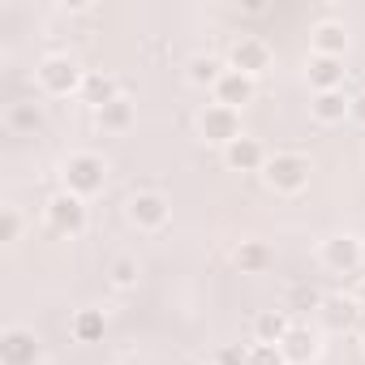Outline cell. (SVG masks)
Returning a JSON list of instances; mask_svg holds the SVG:
<instances>
[{
  "label": "cell",
  "mask_w": 365,
  "mask_h": 365,
  "mask_svg": "<svg viewBox=\"0 0 365 365\" xmlns=\"http://www.w3.org/2000/svg\"><path fill=\"white\" fill-rule=\"evenodd\" d=\"M108 185V159L95 155V150H73L65 163H61V190L78 194V198H95L103 194Z\"/></svg>",
  "instance_id": "cell-1"
},
{
  "label": "cell",
  "mask_w": 365,
  "mask_h": 365,
  "mask_svg": "<svg viewBox=\"0 0 365 365\" xmlns=\"http://www.w3.org/2000/svg\"><path fill=\"white\" fill-rule=\"evenodd\" d=\"M86 73H91V69H82L69 52H52V56H43V61L35 65V82H39V91H43V95H52V99L82 95Z\"/></svg>",
  "instance_id": "cell-2"
},
{
  "label": "cell",
  "mask_w": 365,
  "mask_h": 365,
  "mask_svg": "<svg viewBox=\"0 0 365 365\" xmlns=\"http://www.w3.org/2000/svg\"><path fill=\"white\" fill-rule=\"evenodd\" d=\"M309 172H314L309 155H301V150H275V155L267 159V168H262V185H267L271 194L292 198V194H301V190L309 185Z\"/></svg>",
  "instance_id": "cell-3"
},
{
  "label": "cell",
  "mask_w": 365,
  "mask_h": 365,
  "mask_svg": "<svg viewBox=\"0 0 365 365\" xmlns=\"http://www.w3.org/2000/svg\"><path fill=\"white\" fill-rule=\"evenodd\" d=\"M43 220H48V228L56 232V237H82L86 232V224H91V211H86V198H78V194H69V190H56L48 202H43Z\"/></svg>",
  "instance_id": "cell-4"
},
{
  "label": "cell",
  "mask_w": 365,
  "mask_h": 365,
  "mask_svg": "<svg viewBox=\"0 0 365 365\" xmlns=\"http://www.w3.org/2000/svg\"><path fill=\"white\" fill-rule=\"evenodd\" d=\"M318 262L331 271V275H356L365 267V241L352 237V232H335L318 245Z\"/></svg>",
  "instance_id": "cell-5"
},
{
  "label": "cell",
  "mask_w": 365,
  "mask_h": 365,
  "mask_svg": "<svg viewBox=\"0 0 365 365\" xmlns=\"http://www.w3.org/2000/svg\"><path fill=\"white\" fill-rule=\"evenodd\" d=\"M198 138L207 142V146H232L237 138H241V112H232V108H224V103H207L202 112H198Z\"/></svg>",
  "instance_id": "cell-6"
},
{
  "label": "cell",
  "mask_w": 365,
  "mask_h": 365,
  "mask_svg": "<svg viewBox=\"0 0 365 365\" xmlns=\"http://www.w3.org/2000/svg\"><path fill=\"white\" fill-rule=\"evenodd\" d=\"M125 215H129V224H133L138 232H159V228H168V220H172V202H168L159 190H138V194L125 202Z\"/></svg>",
  "instance_id": "cell-7"
},
{
  "label": "cell",
  "mask_w": 365,
  "mask_h": 365,
  "mask_svg": "<svg viewBox=\"0 0 365 365\" xmlns=\"http://www.w3.org/2000/svg\"><path fill=\"white\" fill-rule=\"evenodd\" d=\"M271 61H275V52H271V43L262 35H241L232 43V52H228V69H237V73H245L254 82L271 69Z\"/></svg>",
  "instance_id": "cell-8"
},
{
  "label": "cell",
  "mask_w": 365,
  "mask_h": 365,
  "mask_svg": "<svg viewBox=\"0 0 365 365\" xmlns=\"http://www.w3.org/2000/svg\"><path fill=\"white\" fill-rule=\"evenodd\" d=\"M43 344L31 327H5L0 331V365H39Z\"/></svg>",
  "instance_id": "cell-9"
},
{
  "label": "cell",
  "mask_w": 365,
  "mask_h": 365,
  "mask_svg": "<svg viewBox=\"0 0 365 365\" xmlns=\"http://www.w3.org/2000/svg\"><path fill=\"white\" fill-rule=\"evenodd\" d=\"M215 103H224V108H232V112H245L254 99H258V82L254 78H245V73H237V69H224V78L215 82Z\"/></svg>",
  "instance_id": "cell-10"
},
{
  "label": "cell",
  "mask_w": 365,
  "mask_h": 365,
  "mask_svg": "<svg viewBox=\"0 0 365 365\" xmlns=\"http://www.w3.org/2000/svg\"><path fill=\"white\" fill-rule=\"evenodd\" d=\"M344 78H348V69H344L339 56H314V52H309V61H305V82H309L314 95H322V91H344Z\"/></svg>",
  "instance_id": "cell-11"
},
{
  "label": "cell",
  "mask_w": 365,
  "mask_h": 365,
  "mask_svg": "<svg viewBox=\"0 0 365 365\" xmlns=\"http://www.w3.org/2000/svg\"><path fill=\"white\" fill-rule=\"evenodd\" d=\"M267 146L258 142V138H250V133H241L232 146H224V163H228V172H258L262 176V168H267Z\"/></svg>",
  "instance_id": "cell-12"
},
{
  "label": "cell",
  "mask_w": 365,
  "mask_h": 365,
  "mask_svg": "<svg viewBox=\"0 0 365 365\" xmlns=\"http://www.w3.org/2000/svg\"><path fill=\"white\" fill-rule=\"evenodd\" d=\"M279 352H284V361H288V365H314V361H318V352H322V344H318V335H314L305 322H292V331L284 335Z\"/></svg>",
  "instance_id": "cell-13"
},
{
  "label": "cell",
  "mask_w": 365,
  "mask_h": 365,
  "mask_svg": "<svg viewBox=\"0 0 365 365\" xmlns=\"http://www.w3.org/2000/svg\"><path fill=\"white\" fill-rule=\"evenodd\" d=\"M309 52L314 56H348V26L344 22H318L309 31Z\"/></svg>",
  "instance_id": "cell-14"
},
{
  "label": "cell",
  "mask_w": 365,
  "mask_h": 365,
  "mask_svg": "<svg viewBox=\"0 0 365 365\" xmlns=\"http://www.w3.org/2000/svg\"><path fill=\"white\" fill-rule=\"evenodd\" d=\"M125 91H120V82L112 78V73H99V69H91L86 73V82H82V103L91 108V112H99V108H108V103H116Z\"/></svg>",
  "instance_id": "cell-15"
},
{
  "label": "cell",
  "mask_w": 365,
  "mask_h": 365,
  "mask_svg": "<svg viewBox=\"0 0 365 365\" xmlns=\"http://www.w3.org/2000/svg\"><path fill=\"white\" fill-rule=\"evenodd\" d=\"M309 116H314L318 125H344V120L352 116V95H344V91H322V95L309 99Z\"/></svg>",
  "instance_id": "cell-16"
},
{
  "label": "cell",
  "mask_w": 365,
  "mask_h": 365,
  "mask_svg": "<svg viewBox=\"0 0 365 365\" xmlns=\"http://www.w3.org/2000/svg\"><path fill=\"white\" fill-rule=\"evenodd\" d=\"M232 262L241 267V275H267L271 262H275V250L267 241H241L232 250Z\"/></svg>",
  "instance_id": "cell-17"
},
{
  "label": "cell",
  "mask_w": 365,
  "mask_h": 365,
  "mask_svg": "<svg viewBox=\"0 0 365 365\" xmlns=\"http://www.w3.org/2000/svg\"><path fill=\"white\" fill-rule=\"evenodd\" d=\"M69 335H73L78 344H103V335H108V314L95 309V305L78 309V314L69 318Z\"/></svg>",
  "instance_id": "cell-18"
},
{
  "label": "cell",
  "mask_w": 365,
  "mask_h": 365,
  "mask_svg": "<svg viewBox=\"0 0 365 365\" xmlns=\"http://www.w3.org/2000/svg\"><path fill=\"white\" fill-rule=\"evenodd\" d=\"M133 120H138V108H133V99H129V95H120L116 103H108V108H99V112H95V125H99L103 133H129V129H133Z\"/></svg>",
  "instance_id": "cell-19"
},
{
  "label": "cell",
  "mask_w": 365,
  "mask_h": 365,
  "mask_svg": "<svg viewBox=\"0 0 365 365\" xmlns=\"http://www.w3.org/2000/svg\"><path fill=\"white\" fill-rule=\"evenodd\" d=\"M288 331H292V314L288 309H262L254 318V344H284Z\"/></svg>",
  "instance_id": "cell-20"
},
{
  "label": "cell",
  "mask_w": 365,
  "mask_h": 365,
  "mask_svg": "<svg viewBox=\"0 0 365 365\" xmlns=\"http://www.w3.org/2000/svg\"><path fill=\"white\" fill-rule=\"evenodd\" d=\"M224 69H228V61H220V56H211V52H198V56H190L185 78H190V86H207V91H215V82L224 78Z\"/></svg>",
  "instance_id": "cell-21"
},
{
  "label": "cell",
  "mask_w": 365,
  "mask_h": 365,
  "mask_svg": "<svg viewBox=\"0 0 365 365\" xmlns=\"http://www.w3.org/2000/svg\"><path fill=\"white\" fill-rule=\"evenodd\" d=\"M331 331H348V327H356V318H361V301L356 297H327V305H322V314H318Z\"/></svg>",
  "instance_id": "cell-22"
},
{
  "label": "cell",
  "mask_w": 365,
  "mask_h": 365,
  "mask_svg": "<svg viewBox=\"0 0 365 365\" xmlns=\"http://www.w3.org/2000/svg\"><path fill=\"white\" fill-rule=\"evenodd\" d=\"M5 125H9L14 133H35V129L43 125V103H35V99H18V103H9Z\"/></svg>",
  "instance_id": "cell-23"
},
{
  "label": "cell",
  "mask_w": 365,
  "mask_h": 365,
  "mask_svg": "<svg viewBox=\"0 0 365 365\" xmlns=\"http://www.w3.org/2000/svg\"><path fill=\"white\" fill-rule=\"evenodd\" d=\"M322 305H327V297L314 288V284H297L292 292H288V314H322Z\"/></svg>",
  "instance_id": "cell-24"
},
{
  "label": "cell",
  "mask_w": 365,
  "mask_h": 365,
  "mask_svg": "<svg viewBox=\"0 0 365 365\" xmlns=\"http://www.w3.org/2000/svg\"><path fill=\"white\" fill-rule=\"evenodd\" d=\"M138 258H129V254H120V258H112V267H108V284L116 288V292H129V288H138Z\"/></svg>",
  "instance_id": "cell-25"
},
{
  "label": "cell",
  "mask_w": 365,
  "mask_h": 365,
  "mask_svg": "<svg viewBox=\"0 0 365 365\" xmlns=\"http://www.w3.org/2000/svg\"><path fill=\"white\" fill-rule=\"evenodd\" d=\"M22 228H26V215L22 207H0V245H18L22 241Z\"/></svg>",
  "instance_id": "cell-26"
},
{
  "label": "cell",
  "mask_w": 365,
  "mask_h": 365,
  "mask_svg": "<svg viewBox=\"0 0 365 365\" xmlns=\"http://www.w3.org/2000/svg\"><path fill=\"white\" fill-rule=\"evenodd\" d=\"M250 348V365H288L279 344H245Z\"/></svg>",
  "instance_id": "cell-27"
},
{
  "label": "cell",
  "mask_w": 365,
  "mask_h": 365,
  "mask_svg": "<svg viewBox=\"0 0 365 365\" xmlns=\"http://www.w3.org/2000/svg\"><path fill=\"white\" fill-rule=\"evenodd\" d=\"M215 365H250V348H241V344H224L220 356H215Z\"/></svg>",
  "instance_id": "cell-28"
},
{
  "label": "cell",
  "mask_w": 365,
  "mask_h": 365,
  "mask_svg": "<svg viewBox=\"0 0 365 365\" xmlns=\"http://www.w3.org/2000/svg\"><path fill=\"white\" fill-rule=\"evenodd\" d=\"M348 120L365 125V91H356V95H352V116H348Z\"/></svg>",
  "instance_id": "cell-29"
},
{
  "label": "cell",
  "mask_w": 365,
  "mask_h": 365,
  "mask_svg": "<svg viewBox=\"0 0 365 365\" xmlns=\"http://www.w3.org/2000/svg\"><path fill=\"white\" fill-rule=\"evenodd\" d=\"M356 301H361V309H365V275H361V288H356Z\"/></svg>",
  "instance_id": "cell-30"
},
{
  "label": "cell",
  "mask_w": 365,
  "mask_h": 365,
  "mask_svg": "<svg viewBox=\"0 0 365 365\" xmlns=\"http://www.w3.org/2000/svg\"><path fill=\"white\" fill-rule=\"evenodd\" d=\"M361 344H365V331H361Z\"/></svg>",
  "instance_id": "cell-31"
},
{
  "label": "cell",
  "mask_w": 365,
  "mask_h": 365,
  "mask_svg": "<svg viewBox=\"0 0 365 365\" xmlns=\"http://www.w3.org/2000/svg\"><path fill=\"white\" fill-rule=\"evenodd\" d=\"M211 365H215V361H211Z\"/></svg>",
  "instance_id": "cell-32"
}]
</instances>
